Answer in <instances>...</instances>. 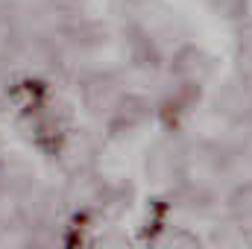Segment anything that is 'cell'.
I'll return each mask as SVG.
<instances>
[{
	"label": "cell",
	"instance_id": "cell-6",
	"mask_svg": "<svg viewBox=\"0 0 252 249\" xmlns=\"http://www.w3.org/2000/svg\"><path fill=\"white\" fill-rule=\"evenodd\" d=\"M208 6L226 21H247V0H208Z\"/></svg>",
	"mask_w": 252,
	"mask_h": 249
},
{
	"label": "cell",
	"instance_id": "cell-7",
	"mask_svg": "<svg viewBox=\"0 0 252 249\" xmlns=\"http://www.w3.org/2000/svg\"><path fill=\"white\" fill-rule=\"evenodd\" d=\"M94 249H135V244H132V238H126L124 232H103L97 238Z\"/></svg>",
	"mask_w": 252,
	"mask_h": 249
},
{
	"label": "cell",
	"instance_id": "cell-3",
	"mask_svg": "<svg viewBox=\"0 0 252 249\" xmlns=\"http://www.w3.org/2000/svg\"><path fill=\"white\" fill-rule=\"evenodd\" d=\"M147 247L150 249H208L196 232H190L185 226H170V223L161 226L158 232H153Z\"/></svg>",
	"mask_w": 252,
	"mask_h": 249
},
{
	"label": "cell",
	"instance_id": "cell-8",
	"mask_svg": "<svg viewBox=\"0 0 252 249\" xmlns=\"http://www.w3.org/2000/svg\"><path fill=\"white\" fill-rule=\"evenodd\" d=\"M247 126H250V135H252V121H250V124H247Z\"/></svg>",
	"mask_w": 252,
	"mask_h": 249
},
{
	"label": "cell",
	"instance_id": "cell-5",
	"mask_svg": "<svg viewBox=\"0 0 252 249\" xmlns=\"http://www.w3.org/2000/svg\"><path fill=\"white\" fill-rule=\"evenodd\" d=\"M211 249H252V235L241 232L238 226H232L226 220V226L214 232V247Z\"/></svg>",
	"mask_w": 252,
	"mask_h": 249
},
{
	"label": "cell",
	"instance_id": "cell-4",
	"mask_svg": "<svg viewBox=\"0 0 252 249\" xmlns=\"http://www.w3.org/2000/svg\"><path fill=\"white\" fill-rule=\"evenodd\" d=\"M235 59L241 76H252V18L238 24V38H235Z\"/></svg>",
	"mask_w": 252,
	"mask_h": 249
},
{
	"label": "cell",
	"instance_id": "cell-1",
	"mask_svg": "<svg viewBox=\"0 0 252 249\" xmlns=\"http://www.w3.org/2000/svg\"><path fill=\"white\" fill-rule=\"evenodd\" d=\"M170 70H173L176 82L202 88L211 79V73H214V59H211V53H205L196 44H182L170 56Z\"/></svg>",
	"mask_w": 252,
	"mask_h": 249
},
{
	"label": "cell",
	"instance_id": "cell-2",
	"mask_svg": "<svg viewBox=\"0 0 252 249\" xmlns=\"http://www.w3.org/2000/svg\"><path fill=\"white\" fill-rule=\"evenodd\" d=\"M223 205H226V220L238 226L241 232L252 235V179L232 185Z\"/></svg>",
	"mask_w": 252,
	"mask_h": 249
}]
</instances>
